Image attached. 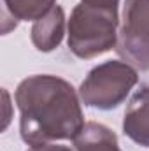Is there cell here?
<instances>
[{
    "mask_svg": "<svg viewBox=\"0 0 149 151\" xmlns=\"http://www.w3.org/2000/svg\"><path fill=\"white\" fill-rule=\"evenodd\" d=\"M28 151H75L70 150L69 146H62V144H53V142H47V144H39V146H30Z\"/></svg>",
    "mask_w": 149,
    "mask_h": 151,
    "instance_id": "9",
    "label": "cell"
},
{
    "mask_svg": "<svg viewBox=\"0 0 149 151\" xmlns=\"http://www.w3.org/2000/svg\"><path fill=\"white\" fill-rule=\"evenodd\" d=\"M139 83L137 69L121 60H109L90 70L81 83L79 99L84 106L109 111L117 107Z\"/></svg>",
    "mask_w": 149,
    "mask_h": 151,
    "instance_id": "3",
    "label": "cell"
},
{
    "mask_svg": "<svg viewBox=\"0 0 149 151\" xmlns=\"http://www.w3.org/2000/svg\"><path fill=\"white\" fill-rule=\"evenodd\" d=\"M116 51L137 70H149V0H126Z\"/></svg>",
    "mask_w": 149,
    "mask_h": 151,
    "instance_id": "4",
    "label": "cell"
},
{
    "mask_svg": "<svg viewBox=\"0 0 149 151\" xmlns=\"http://www.w3.org/2000/svg\"><path fill=\"white\" fill-rule=\"evenodd\" d=\"M4 11L9 14L14 23L18 21H37L46 16L56 4V0H2Z\"/></svg>",
    "mask_w": 149,
    "mask_h": 151,
    "instance_id": "8",
    "label": "cell"
},
{
    "mask_svg": "<svg viewBox=\"0 0 149 151\" xmlns=\"http://www.w3.org/2000/svg\"><path fill=\"white\" fill-rule=\"evenodd\" d=\"M72 141L75 151H121L116 134L109 127L97 121L84 123L82 130Z\"/></svg>",
    "mask_w": 149,
    "mask_h": 151,
    "instance_id": "7",
    "label": "cell"
},
{
    "mask_svg": "<svg viewBox=\"0 0 149 151\" xmlns=\"http://www.w3.org/2000/svg\"><path fill=\"white\" fill-rule=\"evenodd\" d=\"M117 9L77 4L67 23L69 47L77 58H95L117 44Z\"/></svg>",
    "mask_w": 149,
    "mask_h": 151,
    "instance_id": "2",
    "label": "cell"
},
{
    "mask_svg": "<svg viewBox=\"0 0 149 151\" xmlns=\"http://www.w3.org/2000/svg\"><path fill=\"white\" fill-rule=\"evenodd\" d=\"M123 132L139 146L149 148V86H140L125 111Z\"/></svg>",
    "mask_w": 149,
    "mask_h": 151,
    "instance_id": "5",
    "label": "cell"
},
{
    "mask_svg": "<svg viewBox=\"0 0 149 151\" xmlns=\"http://www.w3.org/2000/svg\"><path fill=\"white\" fill-rule=\"evenodd\" d=\"M14 97L19 134L28 146L74 139L84 127L79 93L58 76H30L18 84Z\"/></svg>",
    "mask_w": 149,
    "mask_h": 151,
    "instance_id": "1",
    "label": "cell"
},
{
    "mask_svg": "<svg viewBox=\"0 0 149 151\" xmlns=\"http://www.w3.org/2000/svg\"><path fill=\"white\" fill-rule=\"evenodd\" d=\"M81 2L90 5H98V7H112V9H117L119 5V0H81Z\"/></svg>",
    "mask_w": 149,
    "mask_h": 151,
    "instance_id": "10",
    "label": "cell"
},
{
    "mask_svg": "<svg viewBox=\"0 0 149 151\" xmlns=\"http://www.w3.org/2000/svg\"><path fill=\"white\" fill-rule=\"evenodd\" d=\"M65 35V14L60 5H54L46 16L37 19L32 27V44L37 51L49 53L56 49Z\"/></svg>",
    "mask_w": 149,
    "mask_h": 151,
    "instance_id": "6",
    "label": "cell"
}]
</instances>
